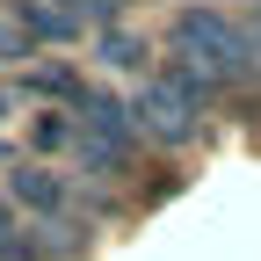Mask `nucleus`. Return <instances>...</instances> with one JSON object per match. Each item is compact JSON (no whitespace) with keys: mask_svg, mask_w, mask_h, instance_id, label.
Returning <instances> with one entry per match:
<instances>
[{"mask_svg":"<svg viewBox=\"0 0 261 261\" xmlns=\"http://www.w3.org/2000/svg\"><path fill=\"white\" fill-rule=\"evenodd\" d=\"M167 51H174V73L196 80V87H240L261 65L247 22H232L225 8H181L174 29H167Z\"/></svg>","mask_w":261,"mask_h":261,"instance_id":"obj_1","label":"nucleus"},{"mask_svg":"<svg viewBox=\"0 0 261 261\" xmlns=\"http://www.w3.org/2000/svg\"><path fill=\"white\" fill-rule=\"evenodd\" d=\"M130 116H138V138L152 145H189L196 130H203V102H196V80H181L174 65L160 80H145L130 94Z\"/></svg>","mask_w":261,"mask_h":261,"instance_id":"obj_2","label":"nucleus"},{"mask_svg":"<svg viewBox=\"0 0 261 261\" xmlns=\"http://www.w3.org/2000/svg\"><path fill=\"white\" fill-rule=\"evenodd\" d=\"M73 138L87 152V167H102V174H123L130 167V138H138V116H130V102H109V94H80V109H73Z\"/></svg>","mask_w":261,"mask_h":261,"instance_id":"obj_3","label":"nucleus"},{"mask_svg":"<svg viewBox=\"0 0 261 261\" xmlns=\"http://www.w3.org/2000/svg\"><path fill=\"white\" fill-rule=\"evenodd\" d=\"M15 203L22 211H37V218H51V225H65V218H73V196H65V181L51 174V167H15Z\"/></svg>","mask_w":261,"mask_h":261,"instance_id":"obj_4","label":"nucleus"},{"mask_svg":"<svg viewBox=\"0 0 261 261\" xmlns=\"http://www.w3.org/2000/svg\"><path fill=\"white\" fill-rule=\"evenodd\" d=\"M102 51H109V65H145V44L138 37H109Z\"/></svg>","mask_w":261,"mask_h":261,"instance_id":"obj_5","label":"nucleus"},{"mask_svg":"<svg viewBox=\"0 0 261 261\" xmlns=\"http://www.w3.org/2000/svg\"><path fill=\"white\" fill-rule=\"evenodd\" d=\"M65 8H73V22H109L123 0H65Z\"/></svg>","mask_w":261,"mask_h":261,"instance_id":"obj_6","label":"nucleus"},{"mask_svg":"<svg viewBox=\"0 0 261 261\" xmlns=\"http://www.w3.org/2000/svg\"><path fill=\"white\" fill-rule=\"evenodd\" d=\"M247 37H254V51H261V0L247 8Z\"/></svg>","mask_w":261,"mask_h":261,"instance_id":"obj_7","label":"nucleus"},{"mask_svg":"<svg viewBox=\"0 0 261 261\" xmlns=\"http://www.w3.org/2000/svg\"><path fill=\"white\" fill-rule=\"evenodd\" d=\"M0 240H8V218H0Z\"/></svg>","mask_w":261,"mask_h":261,"instance_id":"obj_8","label":"nucleus"}]
</instances>
